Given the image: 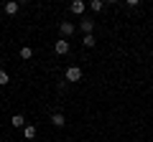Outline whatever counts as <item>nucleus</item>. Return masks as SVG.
I'll list each match as a JSON object with an SVG mask.
<instances>
[{
  "mask_svg": "<svg viewBox=\"0 0 153 142\" xmlns=\"http://www.w3.org/2000/svg\"><path fill=\"white\" fill-rule=\"evenodd\" d=\"M64 81H69V84L82 81V69H79V66H66V71H64Z\"/></svg>",
  "mask_w": 153,
  "mask_h": 142,
  "instance_id": "nucleus-1",
  "label": "nucleus"
},
{
  "mask_svg": "<svg viewBox=\"0 0 153 142\" xmlns=\"http://www.w3.org/2000/svg\"><path fill=\"white\" fill-rule=\"evenodd\" d=\"M69 51H71V43H69L66 38H59V41L54 43V53H56V56H66Z\"/></svg>",
  "mask_w": 153,
  "mask_h": 142,
  "instance_id": "nucleus-2",
  "label": "nucleus"
},
{
  "mask_svg": "<svg viewBox=\"0 0 153 142\" xmlns=\"http://www.w3.org/2000/svg\"><path fill=\"white\" fill-rule=\"evenodd\" d=\"M59 31H61V38H66V41H69V36H71V33L76 31V26H74V23H71V20H61Z\"/></svg>",
  "mask_w": 153,
  "mask_h": 142,
  "instance_id": "nucleus-3",
  "label": "nucleus"
},
{
  "mask_svg": "<svg viewBox=\"0 0 153 142\" xmlns=\"http://www.w3.org/2000/svg\"><path fill=\"white\" fill-rule=\"evenodd\" d=\"M79 31H82L84 36H92V31H94V20H89V18H82V20H79Z\"/></svg>",
  "mask_w": 153,
  "mask_h": 142,
  "instance_id": "nucleus-4",
  "label": "nucleus"
},
{
  "mask_svg": "<svg viewBox=\"0 0 153 142\" xmlns=\"http://www.w3.org/2000/svg\"><path fill=\"white\" fill-rule=\"evenodd\" d=\"M49 122H51L54 127H59V130H61V127H66V117L61 114V112H54V114L49 117Z\"/></svg>",
  "mask_w": 153,
  "mask_h": 142,
  "instance_id": "nucleus-5",
  "label": "nucleus"
},
{
  "mask_svg": "<svg viewBox=\"0 0 153 142\" xmlns=\"http://www.w3.org/2000/svg\"><path fill=\"white\" fill-rule=\"evenodd\" d=\"M69 10L74 13V15H82V13L87 10V3H84V0H74V3L69 5Z\"/></svg>",
  "mask_w": 153,
  "mask_h": 142,
  "instance_id": "nucleus-6",
  "label": "nucleus"
},
{
  "mask_svg": "<svg viewBox=\"0 0 153 142\" xmlns=\"http://www.w3.org/2000/svg\"><path fill=\"white\" fill-rule=\"evenodd\" d=\"M18 10H21V5H18L16 0H8L5 3V15H16Z\"/></svg>",
  "mask_w": 153,
  "mask_h": 142,
  "instance_id": "nucleus-7",
  "label": "nucleus"
},
{
  "mask_svg": "<svg viewBox=\"0 0 153 142\" xmlns=\"http://www.w3.org/2000/svg\"><path fill=\"white\" fill-rule=\"evenodd\" d=\"M10 124L18 127V130H23V127H26V117H23V114H13L10 117Z\"/></svg>",
  "mask_w": 153,
  "mask_h": 142,
  "instance_id": "nucleus-8",
  "label": "nucleus"
},
{
  "mask_svg": "<svg viewBox=\"0 0 153 142\" xmlns=\"http://www.w3.org/2000/svg\"><path fill=\"white\" fill-rule=\"evenodd\" d=\"M23 137H26V140H33V137H36V127L26 124V127H23Z\"/></svg>",
  "mask_w": 153,
  "mask_h": 142,
  "instance_id": "nucleus-9",
  "label": "nucleus"
},
{
  "mask_svg": "<svg viewBox=\"0 0 153 142\" xmlns=\"http://www.w3.org/2000/svg\"><path fill=\"white\" fill-rule=\"evenodd\" d=\"M94 43H97L94 36H84V38H82V46H84V48H94Z\"/></svg>",
  "mask_w": 153,
  "mask_h": 142,
  "instance_id": "nucleus-10",
  "label": "nucleus"
},
{
  "mask_svg": "<svg viewBox=\"0 0 153 142\" xmlns=\"http://www.w3.org/2000/svg\"><path fill=\"white\" fill-rule=\"evenodd\" d=\"M21 59H23V61L33 59V48H31V46H23V48H21Z\"/></svg>",
  "mask_w": 153,
  "mask_h": 142,
  "instance_id": "nucleus-11",
  "label": "nucleus"
},
{
  "mask_svg": "<svg viewBox=\"0 0 153 142\" xmlns=\"http://www.w3.org/2000/svg\"><path fill=\"white\" fill-rule=\"evenodd\" d=\"M102 8H105V3H102V0H92V3H89V10H94V13H100Z\"/></svg>",
  "mask_w": 153,
  "mask_h": 142,
  "instance_id": "nucleus-12",
  "label": "nucleus"
},
{
  "mask_svg": "<svg viewBox=\"0 0 153 142\" xmlns=\"http://www.w3.org/2000/svg\"><path fill=\"white\" fill-rule=\"evenodd\" d=\"M8 81H10V74H8V71H3V69H0V86H5Z\"/></svg>",
  "mask_w": 153,
  "mask_h": 142,
  "instance_id": "nucleus-13",
  "label": "nucleus"
},
{
  "mask_svg": "<svg viewBox=\"0 0 153 142\" xmlns=\"http://www.w3.org/2000/svg\"><path fill=\"white\" fill-rule=\"evenodd\" d=\"M0 48H3V43H0Z\"/></svg>",
  "mask_w": 153,
  "mask_h": 142,
  "instance_id": "nucleus-14",
  "label": "nucleus"
}]
</instances>
